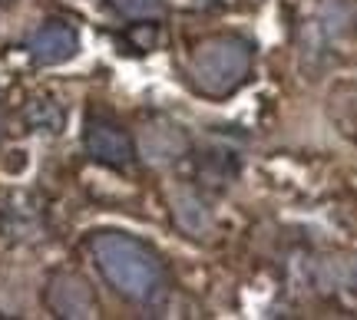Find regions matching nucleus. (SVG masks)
Here are the masks:
<instances>
[{
    "mask_svg": "<svg viewBox=\"0 0 357 320\" xmlns=\"http://www.w3.org/2000/svg\"><path fill=\"white\" fill-rule=\"evenodd\" d=\"M79 50V37L77 30L63 20H47L43 26L33 30V37L26 40V53L33 56V63L40 66H56L73 60Z\"/></svg>",
    "mask_w": 357,
    "mask_h": 320,
    "instance_id": "5",
    "label": "nucleus"
},
{
    "mask_svg": "<svg viewBox=\"0 0 357 320\" xmlns=\"http://www.w3.org/2000/svg\"><path fill=\"white\" fill-rule=\"evenodd\" d=\"M172 218H176V225L185 234L192 238H205L208 231H212V211L205 205L202 198L189 189H178L172 192Z\"/></svg>",
    "mask_w": 357,
    "mask_h": 320,
    "instance_id": "6",
    "label": "nucleus"
},
{
    "mask_svg": "<svg viewBox=\"0 0 357 320\" xmlns=\"http://www.w3.org/2000/svg\"><path fill=\"white\" fill-rule=\"evenodd\" d=\"M109 7L126 20H155L166 10V0H109Z\"/></svg>",
    "mask_w": 357,
    "mask_h": 320,
    "instance_id": "8",
    "label": "nucleus"
},
{
    "mask_svg": "<svg viewBox=\"0 0 357 320\" xmlns=\"http://www.w3.org/2000/svg\"><path fill=\"white\" fill-rule=\"evenodd\" d=\"M93 261L106 284L119 297H126L132 304H153L166 287V271L162 261L149 244L132 238L126 231H100L89 241Z\"/></svg>",
    "mask_w": 357,
    "mask_h": 320,
    "instance_id": "1",
    "label": "nucleus"
},
{
    "mask_svg": "<svg viewBox=\"0 0 357 320\" xmlns=\"http://www.w3.org/2000/svg\"><path fill=\"white\" fill-rule=\"evenodd\" d=\"M47 307L56 317H66V320H86L100 314L93 287L77 271H56L47 281Z\"/></svg>",
    "mask_w": 357,
    "mask_h": 320,
    "instance_id": "4",
    "label": "nucleus"
},
{
    "mask_svg": "<svg viewBox=\"0 0 357 320\" xmlns=\"http://www.w3.org/2000/svg\"><path fill=\"white\" fill-rule=\"evenodd\" d=\"M189 77L195 90L205 96H231L252 77V43L235 33H218L202 40L189 63Z\"/></svg>",
    "mask_w": 357,
    "mask_h": 320,
    "instance_id": "2",
    "label": "nucleus"
},
{
    "mask_svg": "<svg viewBox=\"0 0 357 320\" xmlns=\"http://www.w3.org/2000/svg\"><path fill=\"white\" fill-rule=\"evenodd\" d=\"M83 145L93 162L109 168H129L136 159L132 139L123 126H116L113 119H102V115H89L86 129H83Z\"/></svg>",
    "mask_w": 357,
    "mask_h": 320,
    "instance_id": "3",
    "label": "nucleus"
},
{
    "mask_svg": "<svg viewBox=\"0 0 357 320\" xmlns=\"http://www.w3.org/2000/svg\"><path fill=\"white\" fill-rule=\"evenodd\" d=\"M189 149V139L178 126H149L146 129V139H142V152L153 162H172L182 159Z\"/></svg>",
    "mask_w": 357,
    "mask_h": 320,
    "instance_id": "7",
    "label": "nucleus"
}]
</instances>
